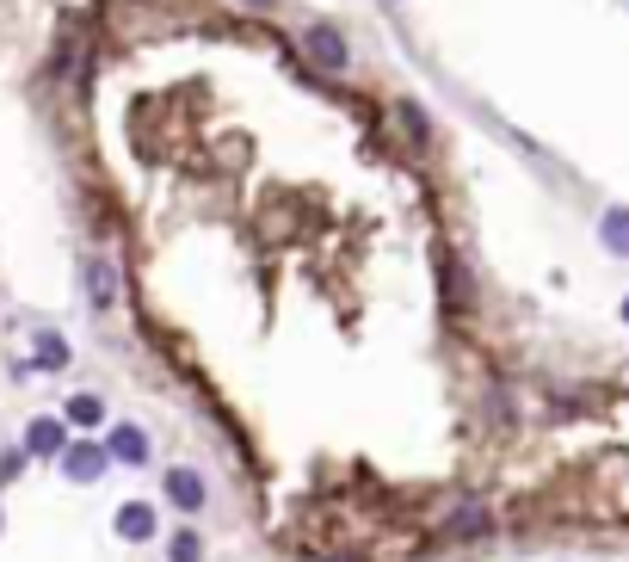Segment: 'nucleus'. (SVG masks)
Wrapping results in <instances>:
<instances>
[{
  "label": "nucleus",
  "mask_w": 629,
  "mask_h": 562,
  "mask_svg": "<svg viewBox=\"0 0 629 562\" xmlns=\"http://www.w3.org/2000/svg\"><path fill=\"white\" fill-rule=\"evenodd\" d=\"M303 50L315 56V68H327V75H340V68L352 62L346 38H340V31H333V25H309V31H303Z\"/></svg>",
  "instance_id": "obj_1"
},
{
  "label": "nucleus",
  "mask_w": 629,
  "mask_h": 562,
  "mask_svg": "<svg viewBox=\"0 0 629 562\" xmlns=\"http://www.w3.org/2000/svg\"><path fill=\"white\" fill-rule=\"evenodd\" d=\"M111 458H118V464H130V470H142L148 464V433L142 427H118V433H111Z\"/></svg>",
  "instance_id": "obj_6"
},
{
  "label": "nucleus",
  "mask_w": 629,
  "mask_h": 562,
  "mask_svg": "<svg viewBox=\"0 0 629 562\" xmlns=\"http://www.w3.org/2000/svg\"><path fill=\"white\" fill-rule=\"evenodd\" d=\"M87 303H93V315L118 309V266L111 260H87Z\"/></svg>",
  "instance_id": "obj_3"
},
{
  "label": "nucleus",
  "mask_w": 629,
  "mask_h": 562,
  "mask_svg": "<svg viewBox=\"0 0 629 562\" xmlns=\"http://www.w3.org/2000/svg\"><path fill=\"white\" fill-rule=\"evenodd\" d=\"M99 420H105V402L99 396H74L68 402V427H99Z\"/></svg>",
  "instance_id": "obj_11"
},
{
  "label": "nucleus",
  "mask_w": 629,
  "mask_h": 562,
  "mask_svg": "<svg viewBox=\"0 0 629 562\" xmlns=\"http://www.w3.org/2000/svg\"><path fill=\"white\" fill-rule=\"evenodd\" d=\"M444 532H451V538H481V532H488V513L469 501V507H457V519L444 525Z\"/></svg>",
  "instance_id": "obj_9"
},
{
  "label": "nucleus",
  "mask_w": 629,
  "mask_h": 562,
  "mask_svg": "<svg viewBox=\"0 0 629 562\" xmlns=\"http://www.w3.org/2000/svg\"><path fill=\"white\" fill-rule=\"evenodd\" d=\"M623 322H629V297H623Z\"/></svg>",
  "instance_id": "obj_13"
},
{
  "label": "nucleus",
  "mask_w": 629,
  "mask_h": 562,
  "mask_svg": "<svg viewBox=\"0 0 629 562\" xmlns=\"http://www.w3.org/2000/svg\"><path fill=\"white\" fill-rule=\"evenodd\" d=\"M25 451H31V458H62V427H56V420H31V427H25Z\"/></svg>",
  "instance_id": "obj_7"
},
{
  "label": "nucleus",
  "mask_w": 629,
  "mask_h": 562,
  "mask_svg": "<svg viewBox=\"0 0 629 562\" xmlns=\"http://www.w3.org/2000/svg\"><path fill=\"white\" fill-rule=\"evenodd\" d=\"M167 501L179 513H198L204 507V476L198 470H167Z\"/></svg>",
  "instance_id": "obj_4"
},
{
  "label": "nucleus",
  "mask_w": 629,
  "mask_h": 562,
  "mask_svg": "<svg viewBox=\"0 0 629 562\" xmlns=\"http://www.w3.org/2000/svg\"><path fill=\"white\" fill-rule=\"evenodd\" d=\"M105 464H111L105 445H62V470H68V482H99Z\"/></svg>",
  "instance_id": "obj_2"
},
{
  "label": "nucleus",
  "mask_w": 629,
  "mask_h": 562,
  "mask_svg": "<svg viewBox=\"0 0 629 562\" xmlns=\"http://www.w3.org/2000/svg\"><path fill=\"white\" fill-rule=\"evenodd\" d=\"M599 241L611 254H623L629 260V210H605V223H599Z\"/></svg>",
  "instance_id": "obj_8"
},
{
  "label": "nucleus",
  "mask_w": 629,
  "mask_h": 562,
  "mask_svg": "<svg viewBox=\"0 0 629 562\" xmlns=\"http://www.w3.org/2000/svg\"><path fill=\"white\" fill-rule=\"evenodd\" d=\"M118 538L148 544V538H155V507H148V501H124L118 507Z\"/></svg>",
  "instance_id": "obj_5"
},
{
  "label": "nucleus",
  "mask_w": 629,
  "mask_h": 562,
  "mask_svg": "<svg viewBox=\"0 0 629 562\" xmlns=\"http://www.w3.org/2000/svg\"><path fill=\"white\" fill-rule=\"evenodd\" d=\"M198 556H204L198 532H179V538H173V562H198Z\"/></svg>",
  "instance_id": "obj_12"
},
{
  "label": "nucleus",
  "mask_w": 629,
  "mask_h": 562,
  "mask_svg": "<svg viewBox=\"0 0 629 562\" xmlns=\"http://www.w3.org/2000/svg\"><path fill=\"white\" fill-rule=\"evenodd\" d=\"M37 365H44V371H62V365H68V340H62V334H37Z\"/></svg>",
  "instance_id": "obj_10"
}]
</instances>
